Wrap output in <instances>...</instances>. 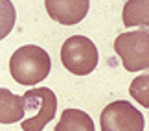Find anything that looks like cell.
<instances>
[{
  "label": "cell",
  "mask_w": 149,
  "mask_h": 131,
  "mask_svg": "<svg viewBox=\"0 0 149 131\" xmlns=\"http://www.w3.org/2000/svg\"><path fill=\"white\" fill-rule=\"evenodd\" d=\"M52 59L46 50L37 44H26L15 50L9 59V72L20 85H35L48 78Z\"/></svg>",
  "instance_id": "1"
},
{
  "label": "cell",
  "mask_w": 149,
  "mask_h": 131,
  "mask_svg": "<svg viewBox=\"0 0 149 131\" xmlns=\"http://www.w3.org/2000/svg\"><path fill=\"white\" fill-rule=\"evenodd\" d=\"M24 100V113L28 111L30 115L24 118L20 127L24 131H42L55 118L57 113V96L54 90L48 87H37L30 89L22 96Z\"/></svg>",
  "instance_id": "2"
},
{
  "label": "cell",
  "mask_w": 149,
  "mask_h": 131,
  "mask_svg": "<svg viewBox=\"0 0 149 131\" xmlns=\"http://www.w3.org/2000/svg\"><path fill=\"white\" fill-rule=\"evenodd\" d=\"M61 61L68 72L76 76H87L98 67V48L88 37L72 35L61 46Z\"/></svg>",
  "instance_id": "3"
},
{
  "label": "cell",
  "mask_w": 149,
  "mask_h": 131,
  "mask_svg": "<svg viewBox=\"0 0 149 131\" xmlns=\"http://www.w3.org/2000/svg\"><path fill=\"white\" fill-rule=\"evenodd\" d=\"M114 52L120 55L125 70H129V72L146 70L149 67V32H147V28L118 35L116 41H114Z\"/></svg>",
  "instance_id": "4"
},
{
  "label": "cell",
  "mask_w": 149,
  "mask_h": 131,
  "mask_svg": "<svg viewBox=\"0 0 149 131\" xmlns=\"http://www.w3.org/2000/svg\"><path fill=\"white\" fill-rule=\"evenodd\" d=\"M101 131H144V115L127 100L109 104L100 115Z\"/></svg>",
  "instance_id": "5"
},
{
  "label": "cell",
  "mask_w": 149,
  "mask_h": 131,
  "mask_svg": "<svg viewBox=\"0 0 149 131\" xmlns=\"http://www.w3.org/2000/svg\"><path fill=\"white\" fill-rule=\"evenodd\" d=\"M48 15L59 24L72 26L81 22L88 13V0H46L44 2Z\"/></svg>",
  "instance_id": "6"
},
{
  "label": "cell",
  "mask_w": 149,
  "mask_h": 131,
  "mask_svg": "<svg viewBox=\"0 0 149 131\" xmlns=\"http://www.w3.org/2000/svg\"><path fill=\"white\" fill-rule=\"evenodd\" d=\"M24 120V100L9 89H0V124H15Z\"/></svg>",
  "instance_id": "7"
},
{
  "label": "cell",
  "mask_w": 149,
  "mask_h": 131,
  "mask_svg": "<svg viewBox=\"0 0 149 131\" xmlns=\"http://www.w3.org/2000/svg\"><path fill=\"white\" fill-rule=\"evenodd\" d=\"M54 131H96L90 115L81 109H65Z\"/></svg>",
  "instance_id": "8"
},
{
  "label": "cell",
  "mask_w": 149,
  "mask_h": 131,
  "mask_svg": "<svg viewBox=\"0 0 149 131\" xmlns=\"http://www.w3.org/2000/svg\"><path fill=\"white\" fill-rule=\"evenodd\" d=\"M147 2H127L123 8L125 26H147Z\"/></svg>",
  "instance_id": "9"
},
{
  "label": "cell",
  "mask_w": 149,
  "mask_h": 131,
  "mask_svg": "<svg viewBox=\"0 0 149 131\" xmlns=\"http://www.w3.org/2000/svg\"><path fill=\"white\" fill-rule=\"evenodd\" d=\"M15 20H17V11H15L13 2L0 0V41L11 33Z\"/></svg>",
  "instance_id": "10"
},
{
  "label": "cell",
  "mask_w": 149,
  "mask_h": 131,
  "mask_svg": "<svg viewBox=\"0 0 149 131\" xmlns=\"http://www.w3.org/2000/svg\"><path fill=\"white\" fill-rule=\"evenodd\" d=\"M147 81H149V76H147V74H146V76H138L133 81L131 89H129V92L133 94V98H136L142 105H146V107H149V100H147Z\"/></svg>",
  "instance_id": "11"
}]
</instances>
